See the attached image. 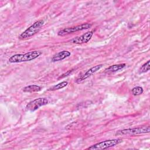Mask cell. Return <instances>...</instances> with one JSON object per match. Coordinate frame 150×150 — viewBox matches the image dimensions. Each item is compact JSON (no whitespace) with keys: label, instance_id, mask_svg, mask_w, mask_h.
Listing matches in <instances>:
<instances>
[{"label":"cell","instance_id":"6da1fadb","mask_svg":"<svg viewBox=\"0 0 150 150\" xmlns=\"http://www.w3.org/2000/svg\"><path fill=\"white\" fill-rule=\"evenodd\" d=\"M42 54L41 52L38 50L30 51L25 54H16L9 59L10 63H21L33 60L38 58Z\"/></svg>","mask_w":150,"mask_h":150},{"label":"cell","instance_id":"7a4b0ae2","mask_svg":"<svg viewBox=\"0 0 150 150\" xmlns=\"http://www.w3.org/2000/svg\"><path fill=\"white\" fill-rule=\"evenodd\" d=\"M150 131V127L142 126L132 128L124 129L116 132L115 135L117 136H134L140 134L149 133Z\"/></svg>","mask_w":150,"mask_h":150},{"label":"cell","instance_id":"3957f363","mask_svg":"<svg viewBox=\"0 0 150 150\" xmlns=\"http://www.w3.org/2000/svg\"><path fill=\"white\" fill-rule=\"evenodd\" d=\"M43 25L44 21L42 19L36 21L24 32L20 34L18 36V38L21 40H25L33 36L41 29Z\"/></svg>","mask_w":150,"mask_h":150},{"label":"cell","instance_id":"277c9868","mask_svg":"<svg viewBox=\"0 0 150 150\" xmlns=\"http://www.w3.org/2000/svg\"><path fill=\"white\" fill-rule=\"evenodd\" d=\"M122 142L121 139H112L103 141L100 142H98L96 144L91 145V146L87 148L86 149L90 150H100V149H105L112 146H114Z\"/></svg>","mask_w":150,"mask_h":150},{"label":"cell","instance_id":"5b68a950","mask_svg":"<svg viewBox=\"0 0 150 150\" xmlns=\"http://www.w3.org/2000/svg\"><path fill=\"white\" fill-rule=\"evenodd\" d=\"M91 26H92V24H91V23H82V24H80V25H79L77 26L62 29L58 32L57 34L59 36H64L66 35L74 33L76 32L87 29L88 28H90Z\"/></svg>","mask_w":150,"mask_h":150},{"label":"cell","instance_id":"8992f818","mask_svg":"<svg viewBox=\"0 0 150 150\" xmlns=\"http://www.w3.org/2000/svg\"><path fill=\"white\" fill-rule=\"evenodd\" d=\"M47 104L48 100H47V98L40 97L36 98L28 103L26 106V109L30 111H34L39 108L40 107Z\"/></svg>","mask_w":150,"mask_h":150},{"label":"cell","instance_id":"52a82bcc","mask_svg":"<svg viewBox=\"0 0 150 150\" xmlns=\"http://www.w3.org/2000/svg\"><path fill=\"white\" fill-rule=\"evenodd\" d=\"M94 30L87 32L80 36H77L72 39L71 40H70V42L73 43L77 44V45L87 43L91 39V37L94 34Z\"/></svg>","mask_w":150,"mask_h":150},{"label":"cell","instance_id":"ba28073f","mask_svg":"<svg viewBox=\"0 0 150 150\" xmlns=\"http://www.w3.org/2000/svg\"><path fill=\"white\" fill-rule=\"evenodd\" d=\"M103 66V64H98L96 66H94V67L90 68V69H88L83 75H82L81 76H80V77H79L76 82L77 83H81L83 81L85 80L86 79H87L88 77H90L91 75H93V74H94L95 73H96L98 70H99Z\"/></svg>","mask_w":150,"mask_h":150},{"label":"cell","instance_id":"9c48e42d","mask_svg":"<svg viewBox=\"0 0 150 150\" xmlns=\"http://www.w3.org/2000/svg\"><path fill=\"white\" fill-rule=\"evenodd\" d=\"M70 55H71L70 52L67 50H63L54 54L51 59V61L52 62L60 61L69 57Z\"/></svg>","mask_w":150,"mask_h":150},{"label":"cell","instance_id":"30bf717a","mask_svg":"<svg viewBox=\"0 0 150 150\" xmlns=\"http://www.w3.org/2000/svg\"><path fill=\"white\" fill-rule=\"evenodd\" d=\"M126 66L125 63H120V64H113L111 66H110L106 68L105 69L104 72L105 73H113L117 71L118 70H120L124 68Z\"/></svg>","mask_w":150,"mask_h":150},{"label":"cell","instance_id":"8fae6325","mask_svg":"<svg viewBox=\"0 0 150 150\" xmlns=\"http://www.w3.org/2000/svg\"><path fill=\"white\" fill-rule=\"evenodd\" d=\"M41 89H42L41 87L38 85L31 84L23 87L22 90L23 91L26 92V93H32V92L39 91L41 90Z\"/></svg>","mask_w":150,"mask_h":150},{"label":"cell","instance_id":"7c38bea8","mask_svg":"<svg viewBox=\"0 0 150 150\" xmlns=\"http://www.w3.org/2000/svg\"><path fill=\"white\" fill-rule=\"evenodd\" d=\"M68 84V82L66 81H63L60 83H58L57 84L54 85L52 87H51L50 88H49L48 89V91H55V90H57L59 89H62L64 87H65L66 86H67Z\"/></svg>","mask_w":150,"mask_h":150},{"label":"cell","instance_id":"4fadbf2b","mask_svg":"<svg viewBox=\"0 0 150 150\" xmlns=\"http://www.w3.org/2000/svg\"><path fill=\"white\" fill-rule=\"evenodd\" d=\"M149 60H148L146 63H145L144 64L141 66V67L139 69V73H144L145 72H147L150 69V64H149Z\"/></svg>","mask_w":150,"mask_h":150},{"label":"cell","instance_id":"5bb4252c","mask_svg":"<svg viewBox=\"0 0 150 150\" xmlns=\"http://www.w3.org/2000/svg\"><path fill=\"white\" fill-rule=\"evenodd\" d=\"M143 92H144V89L142 87H140V86L135 87L131 90L132 94L134 96L141 95L143 93Z\"/></svg>","mask_w":150,"mask_h":150},{"label":"cell","instance_id":"9a60e30c","mask_svg":"<svg viewBox=\"0 0 150 150\" xmlns=\"http://www.w3.org/2000/svg\"><path fill=\"white\" fill-rule=\"evenodd\" d=\"M73 69H71V70H68L66 73H64V74H62V75H61V76L58 78V79H62V78H63V77H66V76H69L70 74H71V72H73Z\"/></svg>","mask_w":150,"mask_h":150}]
</instances>
